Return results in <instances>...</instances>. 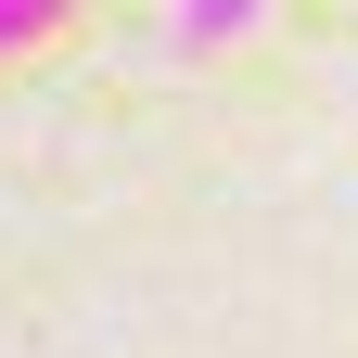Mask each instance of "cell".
<instances>
[{
  "mask_svg": "<svg viewBox=\"0 0 358 358\" xmlns=\"http://www.w3.org/2000/svg\"><path fill=\"white\" fill-rule=\"evenodd\" d=\"M38 26H64V13H52V0H0V52H26V38H38Z\"/></svg>",
  "mask_w": 358,
  "mask_h": 358,
  "instance_id": "1",
  "label": "cell"
}]
</instances>
